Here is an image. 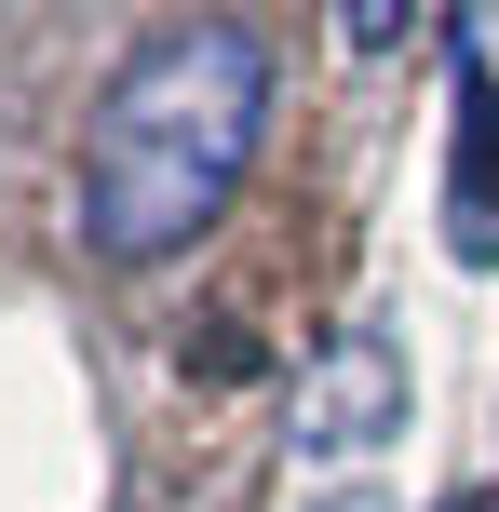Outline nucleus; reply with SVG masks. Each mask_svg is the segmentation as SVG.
Listing matches in <instances>:
<instances>
[{"mask_svg":"<svg viewBox=\"0 0 499 512\" xmlns=\"http://www.w3.org/2000/svg\"><path fill=\"white\" fill-rule=\"evenodd\" d=\"M270 122V41L230 14L162 27L108 68L95 135H81V243L108 270H149V256H189L230 216L243 162H257Z\"/></svg>","mask_w":499,"mask_h":512,"instance_id":"nucleus-1","label":"nucleus"},{"mask_svg":"<svg viewBox=\"0 0 499 512\" xmlns=\"http://www.w3.org/2000/svg\"><path fill=\"white\" fill-rule=\"evenodd\" d=\"M459 162H473V216H499V81H473V135H459Z\"/></svg>","mask_w":499,"mask_h":512,"instance_id":"nucleus-2","label":"nucleus"}]
</instances>
